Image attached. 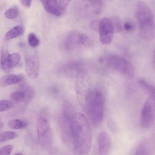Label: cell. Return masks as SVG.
<instances>
[{
	"mask_svg": "<svg viewBox=\"0 0 155 155\" xmlns=\"http://www.w3.org/2000/svg\"><path fill=\"white\" fill-rule=\"evenodd\" d=\"M150 150L149 142L145 140L142 142L138 146L134 155H150Z\"/></svg>",
	"mask_w": 155,
	"mask_h": 155,
	"instance_id": "ac0fdd59",
	"label": "cell"
},
{
	"mask_svg": "<svg viewBox=\"0 0 155 155\" xmlns=\"http://www.w3.org/2000/svg\"><path fill=\"white\" fill-rule=\"evenodd\" d=\"M35 95L33 88L30 85L23 84L11 94V99L16 102L27 104L32 100Z\"/></svg>",
	"mask_w": 155,
	"mask_h": 155,
	"instance_id": "9c48e42d",
	"label": "cell"
},
{
	"mask_svg": "<svg viewBox=\"0 0 155 155\" xmlns=\"http://www.w3.org/2000/svg\"><path fill=\"white\" fill-rule=\"evenodd\" d=\"M98 31L101 42L104 44L110 43L114 33H117L113 17L100 20Z\"/></svg>",
	"mask_w": 155,
	"mask_h": 155,
	"instance_id": "52a82bcc",
	"label": "cell"
},
{
	"mask_svg": "<svg viewBox=\"0 0 155 155\" xmlns=\"http://www.w3.org/2000/svg\"><path fill=\"white\" fill-rule=\"evenodd\" d=\"M140 115L141 127L144 129L150 128L153 124L154 117L152 105L149 100L146 101L143 104Z\"/></svg>",
	"mask_w": 155,
	"mask_h": 155,
	"instance_id": "7c38bea8",
	"label": "cell"
},
{
	"mask_svg": "<svg viewBox=\"0 0 155 155\" xmlns=\"http://www.w3.org/2000/svg\"><path fill=\"white\" fill-rule=\"evenodd\" d=\"M79 34L75 31H71L67 34L62 41L61 45L62 48L66 51H69L80 44Z\"/></svg>",
	"mask_w": 155,
	"mask_h": 155,
	"instance_id": "5bb4252c",
	"label": "cell"
},
{
	"mask_svg": "<svg viewBox=\"0 0 155 155\" xmlns=\"http://www.w3.org/2000/svg\"><path fill=\"white\" fill-rule=\"evenodd\" d=\"M24 32L23 27L21 25L15 26L9 30L6 34L5 38L10 40L15 38L22 35Z\"/></svg>",
	"mask_w": 155,
	"mask_h": 155,
	"instance_id": "e0dca14e",
	"label": "cell"
},
{
	"mask_svg": "<svg viewBox=\"0 0 155 155\" xmlns=\"http://www.w3.org/2000/svg\"><path fill=\"white\" fill-rule=\"evenodd\" d=\"M25 68L26 74L31 79H35L38 76L40 68V60L37 50L29 48L25 54Z\"/></svg>",
	"mask_w": 155,
	"mask_h": 155,
	"instance_id": "8992f818",
	"label": "cell"
},
{
	"mask_svg": "<svg viewBox=\"0 0 155 155\" xmlns=\"http://www.w3.org/2000/svg\"><path fill=\"white\" fill-rule=\"evenodd\" d=\"M79 41L81 44L86 46H90L93 44V42L87 35L82 33L79 34Z\"/></svg>",
	"mask_w": 155,
	"mask_h": 155,
	"instance_id": "603a6c76",
	"label": "cell"
},
{
	"mask_svg": "<svg viewBox=\"0 0 155 155\" xmlns=\"http://www.w3.org/2000/svg\"><path fill=\"white\" fill-rule=\"evenodd\" d=\"M138 82L141 87L150 98L155 100V86L142 78L139 80Z\"/></svg>",
	"mask_w": 155,
	"mask_h": 155,
	"instance_id": "2e32d148",
	"label": "cell"
},
{
	"mask_svg": "<svg viewBox=\"0 0 155 155\" xmlns=\"http://www.w3.org/2000/svg\"><path fill=\"white\" fill-rule=\"evenodd\" d=\"M4 126V124L3 123H1L0 125V130H1L3 128Z\"/></svg>",
	"mask_w": 155,
	"mask_h": 155,
	"instance_id": "4dcf8cb0",
	"label": "cell"
},
{
	"mask_svg": "<svg viewBox=\"0 0 155 155\" xmlns=\"http://www.w3.org/2000/svg\"><path fill=\"white\" fill-rule=\"evenodd\" d=\"M107 125L109 130L113 134H115L117 131V127L116 123L112 119L107 120Z\"/></svg>",
	"mask_w": 155,
	"mask_h": 155,
	"instance_id": "4316f807",
	"label": "cell"
},
{
	"mask_svg": "<svg viewBox=\"0 0 155 155\" xmlns=\"http://www.w3.org/2000/svg\"><path fill=\"white\" fill-rule=\"evenodd\" d=\"M8 127L12 129H21L27 127L28 124L26 121L19 119L10 120L8 123Z\"/></svg>",
	"mask_w": 155,
	"mask_h": 155,
	"instance_id": "d6986e66",
	"label": "cell"
},
{
	"mask_svg": "<svg viewBox=\"0 0 155 155\" xmlns=\"http://www.w3.org/2000/svg\"><path fill=\"white\" fill-rule=\"evenodd\" d=\"M21 4L24 7L26 8H29L31 5V0H22L20 1Z\"/></svg>",
	"mask_w": 155,
	"mask_h": 155,
	"instance_id": "f546056e",
	"label": "cell"
},
{
	"mask_svg": "<svg viewBox=\"0 0 155 155\" xmlns=\"http://www.w3.org/2000/svg\"><path fill=\"white\" fill-rule=\"evenodd\" d=\"M89 2L94 12L96 14H100L103 7V4L102 1L100 0H90Z\"/></svg>",
	"mask_w": 155,
	"mask_h": 155,
	"instance_id": "44dd1931",
	"label": "cell"
},
{
	"mask_svg": "<svg viewBox=\"0 0 155 155\" xmlns=\"http://www.w3.org/2000/svg\"><path fill=\"white\" fill-rule=\"evenodd\" d=\"M136 16L143 38L150 41L155 37V18L150 8L145 3L139 2L136 8Z\"/></svg>",
	"mask_w": 155,
	"mask_h": 155,
	"instance_id": "7a4b0ae2",
	"label": "cell"
},
{
	"mask_svg": "<svg viewBox=\"0 0 155 155\" xmlns=\"http://www.w3.org/2000/svg\"><path fill=\"white\" fill-rule=\"evenodd\" d=\"M104 98L99 90L94 89L87 98L83 110L94 127L101 124L103 117Z\"/></svg>",
	"mask_w": 155,
	"mask_h": 155,
	"instance_id": "3957f363",
	"label": "cell"
},
{
	"mask_svg": "<svg viewBox=\"0 0 155 155\" xmlns=\"http://www.w3.org/2000/svg\"><path fill=\"white\" fill-rule=\"evenodd\" d=\"M154 64H155V54L154 57Z\"/></svg>",
	"mask_w": 155,
	"mask_h": 155,
	"instance_id": "d6a6232c",
	"label": "cell"
},
{
	"mask_svg": "<svg viewBox=\"0 0 155 155\" xmlns=\"http://www.w3.org/2000/svg\"><path fill=\"white\" fill-rule=\"evenodd\" d=\"M124 29L127 31L132 30L134 27L133 24L130 22H126L124 24Z\"/></svg>",
	"mask_w": 155,
	"mask_h": 155,
	"instance_id": "f1b7e54d",
	"label": "cell"
},
{
	"mask_svg": "<svg viewBox=\"0 0 155 155\" xmlns=\"http://www.w3.org/2000/svg\"><path fill=\"white\" fill-rule=\"evenodd\" d=\"M20 59V55L18 53L9 54L7 50L2 48L1 54V68L4 71H9L18 63Z\"/></svg>",
	"mask_w": 155,
	"mask_h": 155,
	"instance_id": "8fae6325",
	"label": "cell"
},
{
	"mask_svg": "<svg viewBox=\"0 0 155 155\" xmlns=\"http://www.w3.org/2000/svg\"><path fill=\"white\" fill-rule=\"evenodd\" d=\"M75 89L78 102L83 109L86 102L94 89L88 73L81 69L77 73Z\"/></svg>",
	"mask_w": 155,
	"mask_h": 155,
	"instance_id": "277c9868",
	"label": "cell"
},
{
	"mask_svg": "<svg viewBox=\"0 0 155 155\" xmlns=\"http://www.w3.org/2000/svg\"><path fill=\"white\" fill-rule=\"evenodd\" d=\"M97 143L98 155H108L111 145L108 134L104 132L100 133L98 136Z\"/></svg>",
	"mask_w": 155,
	"mask_h": 155,
	"instance_id": "4fadbf2b",
	"label": "cell"
},
{
	"mask_svg": "<svg viewBox=\"0 0 155 155\" xmlns=\"http://www.w3.org/2000/svg\"><path fill=\"white\" fill-rule=\"evenodd\" d=\"M17 136V134L15 132H3L1 133L0 134V142L3 143L12 140L16 138Z\"/></svg>",
	"mask_w": 155,
	"mask_h": 155,
	"instance_id": "ffe728a7",
	"label": "cell"
},
{
	"mask_svg": "<svg viewBox=\"0 0 155 155\" xmlns=\"http://www.w3.org/2000/svg\"><path fill=\"white\" fill-rule=\"evenodd\" d=\"M100 22V20L99 19H95L93 20L91 24L92 28L95 31H98Z\"/></svg>",
	"mask_w": 155,
	"mask_h": 155,
	"instance_id": "83f0119b",
	"label": "cell"
},
{
	"mask_svg": "<svg viewBox=\"0 0 155 155\" xmlns=\"http://www.w3.org/2000/svg\"><path fill=\"white\" fill-rule=\"evenodd\" d=\"M13 149V146L12 145L4 146L0 149V155H10Z\"/></svg>",
	"mask_w": 155,
	"mask_h": 155,
	"instance_id": "484cf974",
	"label": "cell"
},
{
	"mask_svg": "<svg viewBox=\"0 0 155 155\" xmlns=\"http://www.w3.org/2000/svg\"><path fill=\"white\" fill-rule=\"evenodd\" d=\"M40 1L45 10L49 13L57 17L65 12L70 1L64 0H41Z\"/></svg>",
	"mask_w": 155,
	"mask_h": 155,
	"instance_id": "30bf717a",
	"label": "cell"
},
{
	"mask_svg": "<svg viewBox=\"0 0 155 155\" xmlns=\"http://www.w3.org/2000/svg\"><path fill=\"white\" fill-rule=\"evenodd\" d=\"M71 130L72 150L80 155L88 153L91 147L92 132L88 121L82 114L74 113L71 120Z\"/></svg>",
	"mask_w": 155,
	"mask_h": 155,
	"instance_id": "6da1fadb",
	"label": "cell"
},
{
	"mask_svg": "<svg viewBox=\"0 0 155 155\" xmlns=\"http://www.w3.org/2000/svg\"><path fill=\"white\" fill-rule=\"evenodd\" d=\"M22 79V76L20 75L10 74L2 77L0 79V86L5 87L16 84L21 82Z\"/></svg>",
	"mask_w": 155,
	"mask_h": 155,
	"instance_id": "9a60e30c",
	"label": "cell"
},
{
	"mask_svg": "<svg viewBox=\"0 0 155 155\" xmlns=\"http://www.w3.org/2000/svg\"><path fill=\"white\" fill-rule=\"evenodd\" d=\"M13 102L9 100H3L0 101V112H3L12 107Z\"/></svg>",
	"mask_w": 155,
	"mask_h": 155,
	"instance_id": "cb8c5ba5",
	"label": "cell"
},
{
	"mask_svg": "<svg viewBox=\"0 0 155 155\" xmlns=\"http://www.w3.org/2000/svg\"><path fill=\"white\" fill-rule=\"evenodd\" d=\"M38 140L43 148H48L51 145L52 136L51 128L47 120L43 117L38 118L37 122Z\"/></svg>",
	"mask_w": 155,
	"mask_h": 155,
	"instance_id": "ba28073f",
	"label": "cell"
},
{
	"mask_svg": "<svg viewBox=\"0 0 155 155\" xmlns=\"http://www.w3.org/2000/svg\"><path fill=\"white\" fill-rule=\"evenodd\" d=\"M14 155H22L20 153H17V154H15Z\"/></svg>",
	"mask_w": 155,
	"mask_h": 155,
	"instance_id": "1f68e13d",
	"label": "cell"
},
{
	"mask_svg": "<svg viewBox=\"0 0 155 155\" xmlns=\"http://www.w3.org/2000/svg\"><path fill=\"white\" fill-rule=\"evenodd\" d=\"M28 42L32 48H34L38 45L39 40L38 38L34 33H30L28 36Z\"/></svg>",
	"mask_w": 155,
	"mask_h": 155,
	"instance_id": "d4e9b609",
	"label": "cell"
},
{
	"mask_svg": "<svg viewBox=\"0 0 155 155\" xmlns=\"http://www.w3.org/2000/svg\"><path fill=\"white\" fill-rule=\"evenodd\" d=\"M99 60L100 62L105 63L109 67L128 77H132L134 74V69L131 63L119 56L110 55L106 58H100Z\"/></svg>",
	"mask_w": 155,
	"mask_h": 155,
	"instance_id": "5b68a950",
	"label": "cell"
},
{
	"mask_svg": "<svg viewBox=\"0 0 155 155\" xmlns=\"http://www.w3.org/2000/svg\"><path fill=\"white\" fill-rule=\"evenodd\" d=\"M19 14L18 8L15 7L8 9L5 13V16L7 18L13 19L16 18Z\"/></svg>",
	"mask_w": 155,
	"mask_h": 155,
	"instance_id": "7402d4cb",
	"label": "cell"
}]
</instances>
